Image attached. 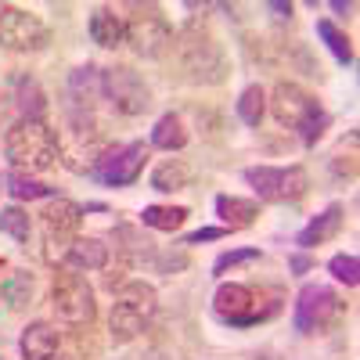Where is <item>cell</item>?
<instances>
[{
  "label": "cell",
  "mask_w": 360,
  "mask_h": 360,
  "mask_svg": "<svg viewBox=\"0 0 360 360\" xmlns=\"http://www.w3.org/2000/svg\"><path fill=\"white\" fill-rule=\"evenodd\" d=\"M245 180L263 202H299L310 191V173L303 166H249Z\"/></svg>",
  "instance_id": "8fae6325"
},
{
  "label": "cell",
  "mask_w": 360,
  "mask_h": 360,
  "mask_svg": "<svg viewBox=\"0 0 360 360\" xmlns=\"http://www.w3.org/2000/svg\"><path fill=\"white\" fill-rule=\"evenodd\" d=\"M127 44L137 58H166L173 47V25L159 4H127Z\"/></svg>",
  "instance_id": "8992f818"
},
{
  "label": "cell",
  "mask_w": 360,
  "mask_h": 360,
  "mask_svg": "<svg viewBox=\"0 0 360 360\" xmlns=\"http://www.w3.org/2000/svg\"><path fill=\"white\" fill-rule=\"evenodd\" d=\"M238 119H242L245 127H259L263 123V112H266V90L259 86V83H252V86H245L242 94H238Z\"/></svg>",
  "instance_id": "d4e9b609"
},
{
  "label": "cell",
  "mask_w": 360,
  "mask_h": 360,
  "mask_svg": "<svg viewBox=\"0 0 360 360\" xmlns=\"http://www.w3.org/2000/svg\"><path fill=\"white\" fill-rule=\"evenodd\" d=\"M227 227H198L184 238V245H202V242H217V238H224Z\"/></svg>",
  "instance_id": "4dcf8cb0"
},
{
  "label": "cell",
  "mask_w": 360,
  "mask_h": 360,
  "mask_svg": "<svg viewBox=\"0 0 360 360\" xmlns=\"http://www.w3.org/2000/svg\"><path fill=\"white\" fill-rule=\"evenodd\" d=\"M217 217L224 220L227 231L252 227L256 217H259V202H252V198H238V195H220V198H217Z\"/></svg>",
  "instance_id": "e0dca14e"
},
{
  "label": "cell",
  "mask_w": 360,
  "mask_h": 360,
  "mask_svg": "<svg viewBox=\"0 0 360 360\" xmlns=\"http://www.w3.org/2000/svg\"><path fill=\"white\" fill-rule=\"evenodd\" d=\"M58 346H62V332L51 321H33L18 339V349L25 360H47L58 353Z\"/></svg>",
  "instance_id": "5bb4252c"
},
{
  "label": "cell",
  "mask_w": 360,
  "mask_h": 360,
  "mask_svg": "<svg viewBox=\"0 0 360 360\" xmlns=\"http://www.w3.org/2000/svg\"><path fill=\"white\" fill-rule=\"evenodd\" d=\"M285 307L281 288H252V285H238V281H224L213 295V310L224 324L231 328H252L263 324L270 317H278Z\"/></svg>",
  "instance_id": "7a4b0ae2"
},
{
  "label": "cell",
  "mask_w": 360,
  "mask_h": 360,
  "mask_svg": "<svg viewBox=\"0 0 360 360\" xmlns=\"http://www.w3.org/2000/svg\"><path fill=\"white\" fill-rule=\"evenodd\" d=\"M4 191H8L11 198H18V202H37V198H58V191H54V188L40 184V180H33V176H29V173H22V169H11V173L4 176Z\"/></svg>",
  "instance_id": "44dd1931"
},
{
  "label": "cell",
  "mask_w": 360,
  "mask_h": 360,
  "mask_svg": "<svg viewBox=\"0 0 360 360\" xmlns=\"http://www.w3.org/2000/svg\"><path fill=\"white\" fill-rule=\"evenodd\" d=\"M342 217H346V209L339 205V202H332L324 209V213H317L303 231L295 234V245L299 249H314V245H324L328 238H335L339 231H342Z\"/></svg>",
  "instance_id": "9a60e30c"
},
{
  "label": "cell",
  "mask_w": 360,
  "mask_h": 360,
  "mask_svg": "<svg viewBox=\"0 0 360 360\" xmlns=\"http://www.w3.org/2000/svg\"><path fill=\"white\" fill-rule=\"evenodd\" d=\"M152 159V144L144 141H130V144H115L108 155H101L86 173L98 180V184H108V188H130L141 180L144 173V162Z\"/></svg>",
  "instance_id": "30bf717a"
},
{
  "label": "cell",
  "mask_w": 360,
  "mask_h": 360,
  "mask_svg": "<svg viewBox=\"0 0 360 360\" xmlns=\"http://www.w3.org/2000/svg\"><path fill=\"white\" fill-rule=\"evenodd\" d=\"M47 360H62V356H58V353H54V356H47Z\"/></svg>",
  "instance_id": "e575fe53"
},
{
  "label": "cell",
  "mask_w": 360,
  "mask_h": 360,
  "mask_svg": "<svg viewBox=\"0 0 360 360\" xmlns=\"http://www.w3.org/2000/svg\"><path fill=\"white\" fill-rule=\"evenodd\" d=\"M4 155L22 173H47L62 162V144L47 119H18L4 134Z\"/></svg>",
  "instance_id": "6da1fadb"
},
{
  "label": "cell",
  "mask_w": 360,
  "mask_h": 360,
  "mask_svg": "<svg viewBox=\"0 0 360 360\" xmlns=\"http://www.w3.org/2000/svg\"><path fill=\"white\" fill-rule=\"evenodd\" d=\"M62 266H72V270H105L108 266V245L101 242V238H76Z\"/></svg>",
  "instance_id": "ac0fdd59"
},
{
  "label": "cell",
  "mask_w": 360,
  "mask_h": 360,
  "mask_svg": "<svg viewBox=\"0 0 360 360\" xmlns=\"http://www.w3.org/2000/svg\"><path fill=\"white\" fill-rule=\"evenodd\" d=\"M0 191H4V176H0Z\"/></svg>",
  "instance_id": "d590c367"
},
{
  "label": "cell",
  "mask_w": 360,
  "mask_h": 360,
  "mask_svg": "<svg viewBox=\"0 0 360 360\" xmlns=\"http://www.w3.org/2000/svg\"><path fill=\"white\" fill-rule=\"evenodd\" d=\"M51 307L65 324L76 328H90L98 317V303H94V288L83 278V270L72 266H58V274L51 281Z\"/></svg>",
  "instance_id": "52a82bcc"
},
{
  "label": "cell",
  "mask_w": 360,
  "mask_h": 360,
  "mask_svg": "<svg viewBox=\"0 0 360 360\" xmlns=\"http://www.w3.org/2000/svg\"><path fill=\"white\" fill-rule=\"evenodd\" d=\"M15 108H18V119H44L47 115V94L40 90V83L33 76H18V83H15Z\"/></svg>",
  "instance_id": "d6986e66"
},
{
  "label": "cell",
  "mask_w": 360,
  "mask_h": 360,
  "mask_svg": "<svg viewBox=\"0 0 360 360\" xmlns=\"http://www.w3.org/2000/svg\"><path fill=\"white\" fill-rule=\"evenodd\" d=\"M266 11H274V18H292V4H285V0H270V4H266Z\"/></svg>",
  "instance_id": "d6a6232c"
},
{
  "label": "cell",
  "mask_w": 360,
  "mask_h": 360,
  "mask_svg": "<svg viewBox=\"0 0 360 360\" xmlns=\"http://www.w3.org/2000/svg\"><path fill=\"white\" fill-rule=\"evenodd\" d=\"M332 11H335V15H353L356 4H353V0H332Z\"/></svg>",
  "instance_id": "836d02e7"
},
{
  "label": "cell",
  "mask_w": 360,
  "mask_h": 360,
  "mask_svg": "<svg viewBox=\"0 0 360 360\" xmlns=\"http://www.w3.org/2000/svg\"><path fill=\"white\" fill-rule=\"evenodd\" d=\"M346 314V303L339 299L335 288L328 285H303L295 295V310H292V321H295V332L303 335H324L342 321Z\"/></svg>",
  "instance_id": "ba28073f"
},
{
  "label": "cell",
  "mask_w": 360,
  "mask_h": 360,
  "mask_svg": "<svg viewBox=\"0 0 360 360\" xmlns=\"http://www.w3.org/2000/svg\"><path fill=\"white\" fill-rule=\"evenodd\" d=\"M90 40L108 51H115L127 40V25L115 15V8H94V15H90Z\"/></svg>",
  "instance_id": "2e32d148"
},
{
  "label": "cell",
  "mask_w": 360,
  "mask_h": 360,
  "mask_svg": "<svg viewBox=\"0 0 360 360\" xmlns=\"http://www.w3.org/2000/svg\"><path fill=\"white\" fill-rule=\"evenodd\" d=\"M101 98L119 115H141L152 108V90L130 65H112L101 69Z\"/></svg>",
  "instance_id": "7c38bea8"
},
{
  "label": "cell",
  "mask_w": 360,
  "mask_h": 360,
  "mask_svg": "<svg viewBox=\"0 0 360 360\" xmlns=\"http://www.w3.org/2000/svg\"><path fill=\"white\" fill-rule=\"evenodd\" d=\"M0 266H4V259H0Z\"/></svg>",
  "instance_id": "8d00e7d4"
},
{
  "label": "cell",
  "mask_w": 360,
  "mask_h": 360,
  "mask_svg": "<svg viewBox=\"0 0 360 360\" xmlns=\"http://www.w3.org/2000/svg\"><path fill=\"white\" fill-rule=\"evenodd\" d=\"M188 144V127L176 112L159 115V123L152 127V148H162V152H180Z\"/></svg>",
  "instance_id": "ffe728a7"
},
{
  "label": "cell",
  "mask_w": 360,
  "mask_h": 360,
  "mask_svg": "<svg viewBox=\"0 0 360 360\" xmlns=\"http://www.w3.org/2000/svg\"><path fill=\"white\" fill-rule=\"evenodd\" d=\"M317 37L324 40V47L332 51V58H335L339 65H353V40L342 33L332 18H321L317 22Z\"/></svg>",
  "instance_id": "cb8c5ba5"
},
{
  "label": "cell",
  "mask_w": 360,
  "mask_h": 360,
  "mask_svg": "<svg viewBox=\"0 0 360 360\" xmlns=\"http://www.w3.org/2000/svg\"><path fill=\"white\" fill-rule=\"evenodd\" d=\"M310 266H314V259H310L307 252H295V256L288 259V270H292V274H307Z\"/></svg>",
  "instance_id": "1f68e13d"
},
{
  "label": "cell",
  "mask_w": 360,
  "mask_h": 360,
  "mask_svg": "<svg viewBox=\"0 0 360 360\" xmlns=\"http://www.w3.org/2000/svg\"><path fill=\"white\" fill-rule=\"evenodd\" d=\"M159 310V295L148 281H127L123 288L115 292V303H112V317H108V332L112 342H134L148 324H152Z\"/></svg>",
  "instance_id": "5b68a950"
},
{
  "label": "cell",
  "mask_w": 360,
  "mask_h": 360,
  "mask_svg": "<svg viewBox=\"0 0 360 360\" xmlns=\"http://www.w3.org/2000/svg\"><path fill=\"white\" fill-rule=\"evenodd\" d=\"M191 213L184 205H144V213H141V224L144 227H152V231H180L184 227V220H188Z\"/></svg>",
  "instance_id": "7402d4cb"
},
{
  "label": "cell",
  "mask_w": 360,
  "mask_h": 360,
  "mask_svg": "<svg viewBox=\"0 0 360 360\" xmlns=\"http://www.w3.org/2000/svg\"><path fill=\"white\" fill-rule=\"evenodd\" d=\"M51 44V29L44 25L40 15L15 8V4H0V47L4 51H44Z\"/></svg>",
  "instance_id": "4fadbf2b"
},
{
  "label": "cell",
  "mask_w": 360,
  "mask_h": 360,
  "mask_svg": "<svg viewBox=\"0 0 360 360\" xmlns=\"http://www.w3.org/2000/svg\"><path fill=\"white\" fill-rule=\"evenodd\" d=\"M0 299L11 307V310H22L29 299H33V274L29 270H15L11 278L0 281Z\"/></svg>",
  "instance_id": "484cf974"
},
{
  "label": "cell",
  "mask_w": 360,
  "mask_h": 360,
  "mask_svg": "<svg viewBox=\"0 0 360 360\" xmlns=\"http://www.w3.org/2000/svg\"><path fill=\"white\" fill-rule=\"evenodd\" d=\"M270 112H274V119L281 127L295 130L303 144H317L321 134L328 130V123H332V115L321 108V101L310 94V90H303L299 83H288V79H281L274 86V94H270Z\"/></svg>",
  "instance_id": "3957f363"
},
{
  "label": "cell",
  "mask_w": 360,
  "mask_h": 360,
  "mask_svg": "<svg viewBox=\"0 0 360 360\" xmlns=\"http://www.w3.org/2000/svg\"><path fill=\"white\" fill-rule=\"evenodd\" d=\"M188 180H191V169H188L184 162H180V159H166V162H159L155 173H152V188L162 191V195H173V191H180V188H188Z\"/></svg>",
  "instance_id": "603a6c76"
},
{
  "label": "cell",
  "mask_w": 360,
  "mask_h": 360,
  "mask_svg": "<svg viewBox=\"0 0 360 360\" xmlns=\"http://www.w3.org/2000/svg\"><path fill=\"white\" fill-rule=\"evenodd\" d=\"M169 51H173L176 65L184 69V76L191 83H220L224 72H227L224 47L198 22H188L184 29H180V33L173 37V47Z\"/></svg>",
  "instance_id": "277c9868"
},
{
  "label": "cell",
  "mask_w": 360,
  "mask_h": 360,
  "mask_svg": "<svg viewBox=\"0 0 360 360\" xmlns=\"http://www.w3.org/2000/svg\"><path fill=\"white\" fill-rule=\"evenodd\" d=\"M83 205L69 202V198H51V205L40 213V227H44V259L62 266L72 242L79 238V224H83Z\"/></svg>",
  "instance_id": "9c48e42d"
},
{
  "label": "cell",
  "mask_w": 360,
  "mask_h": 360,
  "mask_svg": "<svg viewBox=\"0 0 360 360\" xmlns=\"http://www.w3.org/2000/svg\"><path fill=\"white\" fill-rule=\"evenodd\" d=\"M332 169L342 180H356V134H349V144H339V152L332 155Z\"/></svg>",
  "instance_id": "f1b7e54d"
},
{
  "label": "cell",
  "mask_w": 360,
  "mask_h": 360,
  "mask_svg": "<svg viewBox=\"0 0 360 360\" xmlns=\"http://www.w3.org/2000/svg\"><path fill=\"white\" fill-rule=\"evenodd\" d=\"M0 231H4L8 238H15L18 245L29 249V238H33V220H29V213L22 205H8L0 209Z\"/></svg>",
  "instance_id": "4316f807"
},
{
  "label": "cell",
  "mask_w": 360,
  "mask_h": 360,
  "mask_svg": "<svg viewBox=\"0 0 360 360\" xmlns=\"http://www.w3.org/2000/svg\"><path fill=\"white\" fill-rule=\"evenodd\" d=\"M256 259H259V249H227V252L217 256L213 274H227V270L242 266V263H256Z\"/></svg>",
  "instance_id": "f546056e"
},
{
  "label": "cell",
  "mask_w": 360,
  "mask_h": 360,
  "mask_svg": "<svg viewBox=\"0 0 360 360\" xmlns=\"http://www.w3.org/2000/svg\"><path fill=\"white\" fill-rule=\"evenodd\" d=\"M328 270H332V278H335V281H342V285H349V288L360 285V259H356L353 252H339V256H332V259H328Z\"/></svg>",
  "instance_id": "83f0119b"
}]
</instances>
